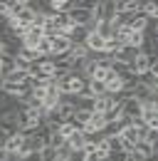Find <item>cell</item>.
I'll return each instance as SVG.
<instances>
[{"instance_id":"obj_4","label":"cell","mask_w":158,"mask_h":161,"mask_svg":"<svg viewBox=\"0 0 158 161\" xmlns=\"http://www.w3.org/2000/svg\"><path fill=\"white\" fill-rule=\"evenodd\" d=\"M121 112H124V117L138 121V117H141V104L136 99H131V97H126V99H121Z\"/></svg>"},{"instance_id":"obj_15","label":"cell","mask_w":158,"mask_h":161,"mask_svg":"<svg viewBox=\"0 0 158 161\" xmlns=\"http://www.w3.org/2000/svg\"><path fill=\"white\" fill-rule=\"evenodd\" d=\"M40 161H57V149L55 146H42L40 149Z\"/></svg>"},{"instance_id":"obj_17","label":"cell","mask_w":158,"mask_h":161,"mask_svg":"<svg viewBox=\"0 0 158 161\" xmlns=\"http://www.w3.org/2000/svg\"><path fill=\"white\" fill-rule=\"evenodd\" d=\"M92 20L94 22H101L104 20V3H92Z\"/></svg>"},{"instance_id":"obj_20","label":"cell","mask_w":158,"mask_h":161,"mask_svg":"<svg viewBox=\"0 0 158 161\" xmlns=\"http://www.w3.org/2000/svg\"><path fill=\"white\" fill-rule=\"evenodd\" d=\"M143 141H148L151 146H156V141H158V129H148V131H146V136H143Z\"/></svg>"},{"instance_id":"obj_8","label":"cell","mask_w":158,"mask_h":161,"mask_svg":"<svg viewBox=\"0 0 158 161\" xmlns=\"http://www.w3.org/2000/svg\"><path fill=\"white\" fill-rule=\"evenodd\" d=\"M22 141H25V134H22V131L13 134V136H8V141H5V151H8V154H20Z\"/></svg>"},{"instance_id":"obj_18","label":"cell","mask_w":158,"mask_h":161,"mask_svg":"<svg viewBox=\"0 0 158 161\" xmlns=\"http://www.w3.org/2000/svg\"><path fill=\"white\" fill-rule=\"evenodd\" d=\"M57 134H59V136H62L64 141H67L69 136H72V134H74V126H72L69 121H62V124L57 126Z\"/></svg>"},{"instance_id":"obj_1","label":"cell","mask_w":158,"mask_h":161,"mask_svg":"<svg viewBox=\"0 0 158 161\" xmlns=\"http://www.w3.org/2000/svg\"><path fill=\"white\" fill-rule=\"evenodd\" d=\"M156 52H151V55H143V52H138L134 60L126 64V72L129 75H134V77H141L143 72H148L151 67H156Z\"/></svg>"},{"instance_id":"obj_16","label":"cell","mask_w":158,"mask_h":161,"mask_svg":"<svg viewBox=\"0 0 158 161\" xmlns=\"http://www.w3.org/2000/svg\"><path fill=\"white\" fill-rule=\"evenodd\" d=\"M141 13V3L138 0H124V15H136Z\"/></svg>"},{"instance_id":"obj_10","label":"cell","mask_w":158,"mask_h":161,"mask_svg":"<svg viewBox=\"0 0 158 161\" xmlns=\"http://www.w3.org/2000/svg\"><path fill=\"white\" fill-rule=\"evenodd\" d=\"M67 146H69L72 151H84V146H87V134H82V131H74V134L67 139Z\"/></svg>"},{"instance_id":"obj_22","label":"cell","mask_w":158,"mask_h":161,"mask_svg":"<svg viewBox=\"0 0 158 161\" xmlns=\"http://www.w3.org/2000/svg\"><path fill=\"white\" fill-rule=\"evenodd\" d=\"M8 156H10V154H8L5 149H0V161H8Z\"/></svg>"},{"instance_id":"obj_12","label":"cell","mask_w":158,"mask_h":161,"mask_svg":"<svg viewBox=\"0 0 158 161\" xmlns=\"http://www.w3.org/2000/svg\"><path fill=\"white\" fill-rule=\"evenodd\" d=\"M104 141H106V146H109V151H111V154H116V151H124V139H121L118 134L104 136Z\"/></svg>"},{"instance_id":"obj_7","label":"cell","mask_w":158,"mask_h":161,"mask_svg":"<svg viewBox=\"0 0 158 161\" xmlns=\"http://www.w3.org/2000/svg\"><path fill=\"white\" fill-rule=\"evenodd\" d=\"M138 121L148 129H158V109H141V117Z\"/></svg>"},{"instance_id":"obj_2","label":"cell","mask_w":158,"mask_h":161,"mask_svg":"<svg viewBox=\"0 0 158 161\" xmlns=\"http://www.w3.org/2000/svg\"><path fill=\"white\" fill-rule=\"evenodd\" d=\"M74 5H72V10L67 13V18H69V22L72 25H89L92 22V3H84V0H72Z\"/></svg>"},{"instance_id":"obj_9","label":"cell","mask_w":158,"mask_h":161,"mask_svg":"<svg viewBox=\"0 0 158 161\" xmlns=\"http://www.w3.org/2000/svg\"><path fill=\"white\" fill-rule=\"evenodd\" d=\"M84 47H87L89 52H104V40L99 37L97 32H89L87 40H84Z\"/></svg>"},{"instance_id":"obj_19","label":"cell","mask_w":158,"mask_h":161,"mask_svg":"<svg viewBox=\"0 0 158 161\" xmlns=\"http://www.w3.org/2000/svg\"><path fill=\"white\" fill-rule=\"evenodd\" d=\"M69 156H72V149H69L67 141H64L62 146H57V161H69Z\"/></svg>"},{"instance_id":"obj_21","label":"cell","mask_w":158,"mask_h":161,"mask_svg":"<svg viewBox=\"0 0 158 161\" xmlns=\"http://www.w3.org/2000/svg\"><path fill=\"white\" fill-rule=\"evenodd\" d=\"M22 161H40V151H32V154H27Z\"/></svg>"},{"instance_id":"obj_14","label":"cell","mask_w":158,"mask_h":161,"mask_svg":"<svg viewBox=\"0 0 158 161\" xmlns=\"http://www.w3.org/2000/svg\"><path fill=\"white\" fill-rule=\"evenodd\" d=\"M27 72H20V69H13V72H8L5 75V82H13V84H25L27 82Z\"/></svg>"},{"instance_id":"obj_11","label":"cell","mask_w":158,"mask_h":161,"mask_svg":"<svg viewBox=\"0 0 158 161\" xmlns=\"http://www.w3.org/2000/svg\"><path fill=\"white\" fill-rule=\"evenodd\" d=\"M114 104V97L111 94H104V97H94V109L92 112H97V114H104L109 107Z\"/></svg>"},{"instance_id":"obj_3","label":"cell","mask_w":158,"mask_h":161,"mask_svg":"<svg viewBox=\"0 0 158 161\" xmlns=\"http://www.w3.org/2000/svg\"><path fill=\"white\" fill-rule=\"evenodd\" d=\"M104 129H106V119H104V114L92 112V117H89L87 126H84V134H87V136H97V134H104Z\"/></svg>"},{"instance_id":"obj_5","label":"cell","mask_w":158,"mask_h":161,"mask_svg":"<svg viewBox=\"0 0 158 161\" xmlns=\"http://www.w3.org/2000/svg\"><path fill=\"white\" fill-rule=\"evenodd\" d=\"M72 50V42L67 35H57L55 40H52V57H59V55H64V52H69Z\"/></svg>"},{"instance_id":"obj_6","label":"cell","mask_w":158,"mask_h":161,"mask_svg":"<svg viewBox=\"0 0 158 161\" xmlns=\"http://www.w3.org/2000/svg\"><path fill=\"white\" fill-rule=\"evenodd\" d=\"M134 154H138L143 161H148V159L156 156V146H151L148 141H136V144H134Z\"/></svg>"},{"instance_id":"obj_13","label":"cell","mask_w":158,"mask_h":161,"mask_svg":"<svg viewBox=\"0 0 158 161\" xmlns=\"http://www.w3.org/2000/svg\"><path fill=\"white\" fill-rule=\"evenodd\" d=\"M118 136H121V139L126 141V144H131V146H134V144L138 141V129H136V124H131V126H126V129H124V131H121Z\"/></svg>"}]
</instances>
